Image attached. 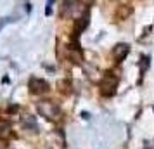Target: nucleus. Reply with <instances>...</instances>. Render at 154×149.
<instances>
[{
	"label": "nucleus",
	"mask_w": 154,
	"mask_h": 149,
	"mask_svg": "<svg viewBox=\"0 0 154 149\" xmlns=\"http://www.w3.org/2000/svg\"><path fill=\"white\" fill-rule=\"evenodd\" d=\"M36 109H38V113L42 114L45 120L49 121H59L61 120V107L57 106L56 102H52V101H40L38 104H36Z\"/></svg>",
	"instance_id": "nucleus-1"
},
{
	"label": "nucleus",
	"mask_w": 154,
	"mask_h": 149,
	"mask_svg": "<svg viewBox=\"0 0 154 149\" xmlns=\"http://www.w3.org/2000/svg\"><path fill=\"white\" fill-rule=\"evenodd\" d=\"M99 87H100V94L102 95L111 97V95H114L116 88H118V76H114L112 73H107L104 78H102V82H100Z\"/></svg>",
	"instance_id": "nucleus-2"
},
{
	"label": "nucleus",
	"mask_w": 154,
	"mask_h": 149,
	"mask_svg": "<svg viewBox=\"0 0 154 149\" xmlns=\"http://www.w3.org/2000/svg\"><path fill=\"white\" fill-rule=\"evenodd\" d=\"M28 88L31 94H35V95H42V94H47L50 90V85L42 78H29V83H28Z\"/></svg>",
	"instance_id": "nucleus-3"
},
{
	"label": "nucleus",
	"mask_w": 154,
	"mask_h": 149,
	"mask_svg": "<svg viewBox=\"0 0 154 149\" xmlns=\"http://www.w3.org/2000/svg\"><path fill=\"white\" fill-rule=\"evenodd\" d=\"M21 125L28 134H31V135L38 134V121H36V118L33 114H24L21 118Z\"/></svg>",
	"instance_id": "nucleus-4"
},
{
	"label": "nucleus",
	"mask_w": 154,
	"mask_h": 149,
	"mask_svg": "<svg viewBox=\"0 0 154 149\" xmlns=\"http://www.w3.org/2000/svg\"><path fill=\"white\" fill-rule=\"evenodd\" d=\"M12 135V127L7 120H0V141H9Z\"/></svg>",
	"instance_id": "nucleus-5"
},
{
	"label": "nucleus",
	"mask_w": 154,
	"mask_h": 149,
	"mask_svg": "<svg viewBox=\"0 0 154 149\" xmlns=\"http://www.w3.org/2000/svg\"><path fill=\"white\" fill-rule=\"evenodd\" d=\"M128 54V45L126 43H119L114 47V57H116V61H123V57Z\"/></svg>",
	"instance_id": "nucleus-6"
},
{
	"label": "nucleus",
	"mask_w": 154,
	"mask_h": 149,
	"mask_svg": "<svg viewBox=\"0 0 154 149\" xmlns=\"http://www.w3.org/2000/svg\"><path fill=\"white\" fill-rule=\"evenodd\" d=\"M52 5H54V0H47V9H45V14L47 16L52 14Z\"/></svg>",
	"instance_id": "nucleus-7"
},
{
	"label": "nucleus",
	"mask_w": 154,
	"mask_h": 149,
	"mask_svg": "<svg viewBox=\"0 0 154 149\" xmlns=\"http://www.w3.org/2000/svg\"><path fill=\"white\" fill-rule=\"evenodd\" d=\"M9 21H11V17H0V31L4 29V26H5Z\"/></svg>",
	"instance_id": "nucleus-8"
},
{
	"label": "nucleus",
	"mask_w": 154,
	"mask_h": 149,
	"mask_svg": "<svg viewBox=\"0 0 154 149\" xmlns=\"http://www.w3.org/2000/svg\"><path fill=\"white\" fill-rule=\"evenodd\" d=\"M4 149H14V147H4Z\"/></svg>",
	"instance_id": "nucleus-9"
}]
</instances>
